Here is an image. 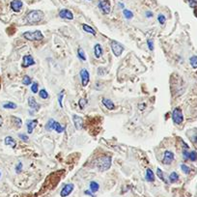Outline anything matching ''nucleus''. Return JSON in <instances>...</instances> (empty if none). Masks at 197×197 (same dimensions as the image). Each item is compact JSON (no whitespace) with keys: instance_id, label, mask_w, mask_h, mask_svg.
<instances>
[{"instance_id":"f3484780","label":"nucleus","mask_w":197,"mask_h":197,"mask_svg":"<svg viewBox=\"0 0 197 197\" xmlns=\"http://www.w3.org/2000/svg\"><path fill=\"white\" fill-rule=\"evenodd\" d=\"M28 105H29V107L31 109H33V110H39V109H40V104L37 103V100L33 97L28 98Z\"/></svg>"},{"instance_id":"7ed1b4c3","label":"nucleus","mask_w":197,"mask_h":197,"mask_svg":"<svg viewBox=\"0 0 197 197\" xmlns=\"http://www.w3.org/2000/svg\"><path fill=\"white\" fill-rule=\"evenodd\" d=\"M44 128L47 129V132H51V131H55L57 133H62L65 132L66 128L64 126L60 125L58 122H56L54 119L50 118L48 119V121L47 122L46 126H44Z\"/></svg>"},{"instance_id":"f8f14e48","label":"nucleus","mask_w":197,"mask_h":197,"mask_svg":"<svg viewBox=\"0 0 197 197\" xmlns=\"http://www.w3.org/2000/svg\"><path fill=\"white\" fill-rule=\"evenodd\" d=\"M59 16L63 19H68V20H72L74 19V14L72 13V11L68 9H62L59 11Z\"/></svg>"},{"instance_id":"1a4fd4ad","label":"nucleus","mask_w":197,"mask_h":197,"mask_svg":"<svg viewBox=\"0 0 197 197\" xmlns=\"http://www.w3.org/2000/svg\"><path fill=\"white\" fill-rule=\"evenodd\" d=\"M174 160V153L171 151H165L163 153V157L161 162L164 165H170Z\"/></svg>"},{"instance_id":"393cba45","label":"nucleus","mask_w":197,"mask_h":197,"mask_svg":"<svg viewBox=\"0 0 197 197\" xmlns=\"http://www.w3.org/2000/svg\"><path fill=\"white\" fill-rule=\"evenodd\" d=\"M16 107H18V105L13 102H7L3 104V108L5 109H16Z\"/></svg>"},{"instance_id":"f257e3e1","label":"nucleus","mask_w":197,"mask_h":197,"mask_svg":"<svg viewBox=\"0 0 197 197\" xmlns=\"http://www.w3.org/2000/svg\"><path fill=\"white\" fill-rule=\"evenodd\" d=\"M44 18V15L40 10H31L25 16V20L29 24H36L41 22Z\"/></svg>"},{"instance_id":"aec40b11","label":"nucleus","mask_w":197,"mask_h":197,"mask_svg":"<svg viewBox=\"0 0 197 197\" xmlns=\"http://www.w3.org/2000/svg\"><path fill=\"white\" fill-rule=\"evenodd\" d=\"M4 142H5V145L9 146V147H11V148H16V140L12 136L5 137Z\"/></svg>"},{"instance_id":"4c0bfd02","label":"nucleus","mask_w":197,"mask_h":197,"mask_svg":"<svg viewBox=\"0 0 197 197\" xmlns=\"http://www.w3.org/2000/svg\"><path fill=\"white\" fill-rule=\"evenodd\" d=\"M19 137L22 140V141H24V142H27L28 140H29V137H28L27 134H25V133H19Z\"/></svg>"},{"instance_id":"b1692460","label":"nucleus","mask_w":197,"mask_h":197,"mask_svg":"<svg viewBox=\"0 0 197 197\" xmlns=\"http://www.w3.org/2000/svg\"><path fill=\"white\" fill-rule=\"evenodd\" d=\"M157 176L159 177L163 183H165V184L168 183V181H167L165 176H164V173H163V171L160 169V168H157Z\"/></svg>"},{"instance_id":"58836bf2","label":"nucleus","mask_w":197,"mask_h":197,"mask_svg":"<svg viewBox=\"0 0 197 197\" xmlns=\"http://www.w3.org/2000/svg\"><path fill=\"white\" fill-rule=\"evenodd\" d=\"M22 167H23V165H22V163L19 161L18 164L16 165V172L18 173V174H19L22 171Z\"/></svg>"},{"instance_id":"473e14b6","label":"nucleus","mask_w":197,"mask_h":197,"mask_svg":"<svg viewBox=\"0 0 197 197\" xmlns=\"http://www.w3.org/2000/svg\"><path fill=\"white\" fill-rule=\"evenodd\" d=\"M157 21H159V23H160V25H163V24L165 23V21H166L165 16L162 15V14H160L159 16H157Z\"/></svg>"},{"instance_id":"2eb2a0df","label":"nucleus","mask_w":197,"mask_h":197,"mask_svg":"<svg viewBox=\"0 0 197 197\" xmlns=\"http://www.w3.org/2000/svg\"><path fill=\"white\" fill-rule=\"evenodd\" d=\"M38 125V120L36 119H33V120H28L26 123V127H27V132L28 134H31L34 132L35 128Z\"/></svg>"},{"instance_id":"6e6552de","label":"nucleus","mask_w":197,"mask_h":197,"mask_svg":"<svg viewBox=\"0 0 197 197\" xmlns=\"http://www.w3.org/2000/svg\"><path fill=\"white\" fill-rule=\"evenodd\" d=\"M79 77L81 81V85L86 87L90 82V74L87 69H81L79 72Z\"/></svg>"},{"instance_id":"a19ab883","label":"nucleus","mask_w":197,"mask_h":197,"mask_svg":"<svg viewBox=\"0 0 197 197\" xmlns=\"http://www.w3.org/2000/svg\"><path fill=\"white\" fill-rule=\"evenodd\" d=\"M84 193H85L86 195H88V196H92V197H96V196H95V195L93 194V192H92V191H91V190H85V191H84Z\"/></svg>"},{"instance_id":"c03bdc74","label":"nucleus","mask_w":197,"mask_h":197,"mask_svg":"<svg viewBox=\"0 0 197 197\" xmlns=\"http://www.w3.org/2000/svg\"><path fill=\"white\" fill-rule=\"evenodd\" d=\"M0 177H1V172H0Z\"/></svg>"},{"instance_id":"72a5a7b5","label":"nucleus","mask_w":197,"mask_h":197,"mask_svg":"<svg viewBox=\"0 0 197 197\" xmlns=\"http://www.w3.org/2000/svg\"><path fill=\"white\" fill-rule=\"evenodd\" d=\"M31 91H32V93H34V94H37L39 92V84L37 82H32Z\"/></svg>"},{"instance_id":"ddd939ff","label":"nucleus","mask_w":197,"mask_h":197,"mask_svg":"<svg viewBox=\"0 0 197 197\" xmlns=\"http://www.w3.org/2000/svg\"><path fill=\"white\" fill-rule=\"evenodd\" d=\"M11 9H12L14 12L16 13H19L22 7H23V3H22L21 0H13L10 4Z\"/></svg>"},{"instance_id":"a878e982","label":"nucleus","mask_w":197,"mask_h":197,"mask_svg":"<svg viewBox=\"0 0 197 197\" xmlns=\"http://www.w3.org/2000/svg\"><path fill=\"white\" fill-rule=\"evenodd\" d=\"M169 182L174 184V183H176L178 182V180H179V175H178V173L177 172H172L170 173V175H169Z\"/></svg>"},{"instance_id":"7c9ffc66","label":"nucleus","mask_w":197,"mask_h":197,"mask_svg":"<svg viewBox=\"0 0 197 197\" xmlns=\"http://www.w3.org/2000/svg\"><path fill=\"white\" fill-rule=\"evenodd\" d=\"M189 63L191 65V67L194 69H197V56H191L189 59Z\"/></svg>"},{"instance_id":"6ab92c4d","label":"nucleus","mask_w":197,"mask_h":197,"mask_svg":"<svg viewBox=\"0 0 197 197\" xmlns=\"http://www.w3.org/2000/svg\"><path fill=\"white\" fill-rule=\"evenodd\" d=\"M145 179H146V181L149 182V183L155 182V174H154L153 170H152L151 168H147V169H146Z\"/></svg>"},{"instance_id":"dca6fc26","label":"nucleus","mask_w":197,"mask_h":197,"mask_svg":"<svg viewBox=\"0 0 197 197\" xmlns=\"http://www.w3.org/2000/svg\"><path fill=\"white\" fill-rule=\"evenodd\" d=\"M104 54V49L100 44H96L94 46V55L97 59H100Z\"/></svg>"},{"instance_id":"f03ea898","label":"nucleus","mask_w":197,"mask_h":197,"mask_svg":"<svg viewBox=\"0 0 197 197\" xmlns=\"http://www.w3.org/2000/svg\"><path fill=\"white\" fill-rule=\"evenodd\" d=\"M111 163H112V159L109 156H102L99 157V160H97V167L100 171H106L108 170L111 167Z\"/></svg>"},{"instance_id":"c85d7f7f","label":"nucleus","mask_w":197,"mask_h":197,"mask_svg":"<svg viewBox=\"0 0 197 197\" xmlns=\"http://www.w3.org/2000/svg\"><path fill=\"white\" fill-rule=\"evenodd\" d=\"M39 96H40V98L43 99V100H47L48 98V93L46 89H41V90H39V92H38Z\"/></svg>"},{"instance_id":"4468645a","label":"nucleus","mask_w":197,"mask_h":197,"mask_svg":"<svg viewBox=\"0 0 197 197\" xmlns=\"http://www.w3.org/2000/svg\"><path fill=\"white\" fill-rule=\"evenodd\" d=\"M72 122H74V126L76 129L80 131L83 128V118L78 115H72Z\"/></svg>"},{"instance_id":"cd10ccee","label":"nucleus","mask_w":197,"mask_h":197,"mask_svg":"<svg viewBox=\"0 0 197 197\" xmlns=\"http://www.w3.org/2000/svg\"><path fill=\"white\" fill-rule=\"evenodd\" d=\"M11 119L13 120L14 125H15L16 128H20V127H21V125H22V121H21L20 118L16 117V116H12V117H11Z\"/></svg>"},{"instance_id":"f704fd0d","label":"nucleus","mask_w":197,"mask_h":197,"mask_svg":"<svg viewBox=\"0 0 197 197\" xmlns=\"http://www.w3.org/2000/svg\"><path fill=\"white\" fill-rule=\"evenodd\" d=\"M86 104H87V100L86 99H79V100H78V105H79V107L81 108V109H83L84 107L86 106Z\"/></svg>"},{"instance_id":"423d86ee","label":"nucleus","mask_w":197,"mask_h":197,"mask_svg":"<svg viewBox=\"0 0 197 197\" xmlns=\"http://www.w3.org/2000/svg\"><path fill=\"white\" fill-rule=\"evenodd\" d=\"M172 121L174 122V124H176V125H181V124L184 122V114H183L182 109L180 107H176V108L173 109Z\"/></svg>"},{"instance_id":"37998d69","label":"nucleus","mask_w":197,"mask_h":197,"mask_svg":"<svg viewBox=\"0 0 197 197\" xmlns=\"http://www.w3.org/2000/svg\"><path fill=\"white\" fill-rule=\"evenodd\" d=\"M87 1H92V0H87Z\"/></svg>"},{"instance_id":"20e7f679","label":"nucleus","mask_w":197,"mask_h":197,"mask_svg":"<svg viewBox=\"0 0 197 197\" xmlns=\"http://www.w3.org/2000/svg\"><path fill=\"white\" fill-rule=\"evenodd\" d=\"M22 37L28 41L35 42V41H42L44 39L43 33L40 30H35V31H26L22 34Z\"/></svg>"},{"instance_id":"4be33fe9","label":"nucleus","mask_w":197,"mask_h":197,"mask_svg":"<svg viewBox=\"0 0 197 197\" xmlns=\"http://www.w3.org/2000/svg\"><path fill=\"white\" fill-rule=\"evenodd\" d=\"M82 28H83V30L85 31V32H87V33H89V34H91V35H93V36H96V30L94 29V28L92 27V26H90V25H88V24H85V23H83L82 24Z\"/></svg>"},{"instance_id":"e433bc0d","label":"nucleus","mask_w":197,"mask_h":197,"mask_svg":"<svg viewBox=\"0 0 197 197\" xmlns=\"http://www.w3.org/2000/svg\"><path fill=\"white\" fill-rule=\"evenodd\" d=\"M181 169H182V171H183L185 174H189V172H190L189 167H188V165L184 164V163H182V164H181Z\"/></svg>"},{"instance_id":"bb28decb","label":"nucleus","mask_w":197,"mask_h":197,"mask_svg":"<svg viewBox=\"0 0 197 197\" xmlns=\"http://www.w3.org/2000/svg\"><path fill=\"white\" fill-rule=\"evenodd\" d=\"M123 15H124V16H125V19H128V20L132 19L133 18V13L132 12V11L128 10V9H124Z\"/></svg>"},{"instance_id":"5701e85b","label":"nucleus","mask_w":197,"mask_h":197,"mask_svg":"<svg viewBox=\"0 0 197 197\" xmlns=\"http://www.w3.org/2000/svg\"><path fill=\"white\" fill-rule=\"evenodd\" d=\"M77 57L79 58L81 61H86L87 57H86V54L84 52V50L81 47H78L77 48Z\"/></svg>"},{"instance_id":"c756f323","label":"nucleus","mask_w":197,"mask_h":197,"mask_svg":"<svg viewBox=\"0 0 197 197\" xmlns=\"http://www.w3.org/2000/svg\"><path fill=\"white\" fill-rule=\"evenodd\" d=\"M22 83H23V85H25V86L31 85V84H32L31 77L29 76H24L23 78H22Z\"/></svg>"},{"instance_id":"412c9836","label":"nucleus","mask_w":197,"mask_h":197,"mask_svg":"<svg viewBox=\"0 0 197 197\" xmlns=\"http://www.w3.org/2000/svg\"><path fill=\"white\" fill-rule=\"evenodd\" d=\"M89 188L93 193H96V192H98L99 189H100V185H99V183H97L96 181H92V182H90V184H89Z\"/></svg>"},{"instance_id":"79ce46f5","label":"nucleus","mask_w":197,"mask_h":197,"mask_svg":"<svg viewBox=\"0 0 197 197\" xmlns=\"http://www.w3.org/2000/svg\"><path fill=\"white\" fill-rule=\"evenodd\" d=\"M119 7L120 8H124V4L123 3H119Z\"/></svg>"},{"instance_id":"ea45409f","label":"nucleus","mask_w":197,"mask_h":197,"mask_svg":"<svg viewBox=\"0 0 197 197\" xmlns=\"http://www.w3.org/2000/svg\"><path fill=\"white\" fill-rule=\"evenodd\" d=\"M145 16H146V18H148V19H151V18H153L154 14L152 13L151 11H147V12L145 13Z\"/></svg>"},{"instance_id":"2f4dec72","label":"nucleus","mask_w":197,"mask_h":197,"mask_svg":"<svg viewBox=\"0 0 197 197\" xmlns=\"http://www.w3.org/2000/svg\"><path fill=\"white\" fill-rule=\"evenodd\" d=\"M64 93H65V91L64 90H62V91L59 93V95H58V104H59V105H60V107L62 108L63 107V97H64Z\"/></svg>"},{"instance_id":"c9c22d12","label":"nucleus","mask_w":197,"mask_h":197,"mask_svg":"<svg viewBox=\"0 0 197 197\" xmlns=\"http://www.w3.org/2000/svg\"><path fill=\"white\" fill-rule=\"evenodd\" d=\"M147 47L150 51H154V41L151 39H147Z\"/></svg>"},{"instance_id":"39448f33","label":"nucleus","mask_w":197,"mask_h":197,"mask_svg":"<svg viewBox=\"0 0 197 197\" xmlns=\"http://www.w3.org/2000/svg\"><path fill=\"white\" fill-rule=\"evenodd\" d=\"M110 48H111L112 53H113L114 56H116V57L121 56L122 53L124 52V50H125V47H124L123 44H120L119 42H117V41H111Z\"/></svg>"},{"instance_id":"9d476101","label":"nucleus","mask_w":197,"mask_h":197,"mask_svg":"<svg viewBox=\"0 0 197 197\" xmlns=\"http://www.w3.org/2000/svg\"><path fill=\"white\" fill-rule=\"evenodd\" d=\"M74 188H75V185L74 184H66L63 188H62L61 191H60V196L61 197H67L69 196L72 191H74Z\"/></svg>"},{"instance_id":"0eeeda50","label":"nucleus","mask_w":197,"mask_h":197,"mask_svg":"<svg viewBox=\"0 0 197 197\" xmlns=\"http://www.w3.org/2000/svg\"><path fill=\"white\" fill-rule=\"evenodd\" d=\"M98 6H99L100 10L103 12V14L108 15L110 13V11H111V4H110L109 0H99Z\"/></svg>"},{"instance_id":"9b49d317","label":"nucleus","mask_w":197,"mask_h":197,"mask_svg":"<svg viewBox=\"0 0 197 197\" xmlns=\"http://www.w3.org/2000/svg\"><path fill=\"white\" fill-rule=\"evenodd\" d=\"M36 62L31 55H24L23 58H22V63H21L22 68H28V67L34 66Z\"/></svg>"},{"instance_id":"a211bd4d","label":"nucleus","mask_w":197,"mask_h":197,"mask_svg":"<svg viewBox=\"0 0 197 197\" xmlns=\"http://www.w3.org/2000/svg\"><path fill=\"white\" fill-rule=\"evenodd\" d=\"M102 104L104 106H105L106 108H107L108 110H113L115 108V104L114 103L112 102V100L110 99H106V98H104L102 100Z\"/></svg>"}]
</instances>
